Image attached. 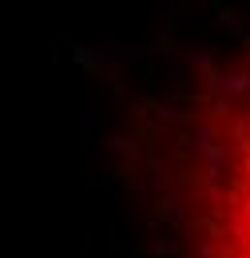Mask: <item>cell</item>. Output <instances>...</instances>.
Wrapping results in <instances>:
<instances>
[{
  "label": "cell",
  "mask_w": 250,
  "mask_h": 258,
  "mask_svg": "<svg viewBox=\"0 0 250 258\" xmlns=\"http://www.w3.org/2000/svg\"><path fill=\"white\" fill-rule=\"evenodd\" d=\"M207 258H250V96L222 155V179L207 230Z\"/></svg>",
  "instance_id": "6da1fadb"
}]
</instances>
